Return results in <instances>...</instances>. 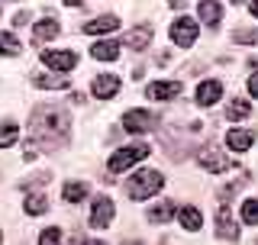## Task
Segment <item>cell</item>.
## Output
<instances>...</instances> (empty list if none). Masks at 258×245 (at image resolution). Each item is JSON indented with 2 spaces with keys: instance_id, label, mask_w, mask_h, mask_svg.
I'll use <instances>...</instances> for the list:
<instances>
[{
  "instance_id": "obj_1",
  "label": "cell",
  "mask_w": 258,
  "mask_h": 245,
  "mask_svg": "<svg viewBox=\"0 0 258 245\" xmlns=\"http://www.w3.org/2000/svg\"><path fill=\"white\" fill-rule=\"evenodd\" d=\"M68 136H71V119L64 116L61 110H39L32 116V126H29V139L39 145L42 152H52V149H61L68 145Z\"/></svg>"
},
{
  "instance_id": "obj_2",
  "label": "cell",
  "mask_w": 258,
  "mask_h": 245,
  "mask_svg": "<svg viewBox=\"0 0 258 245\" xmlns=\"http://www.w3.org/2000/svg\"><path fill=\"white\" fill-rule=\"evenodd\" d=\"M161 184H165V177H161L158 171H152V168L149 171H136V174L126 181V194H129V200H145V197H152Z\"/></svg>"
},
{
  "instance_id": "obj_3",
  "label": "cell",
  "mask_w": 258,
  "mask_h": 245,
  "mask_svg": "<svg viewBox=\"0 0 258 245\" xmlns=\"http://www.w3.org/2000/svg\"><path fill=\"white\" fill-rule=\"evenodd\" d=\"M149 145L145 142H139V145H129V149H119L116 155L110 158V165H107V171L110 174H119V171H126V168H133L136 161H142V158H149Z\"/></svg>"
},
{
  "instance_id": "obj_4",
  "label": "cell",
  "mask_w": 258,
  "mask_h": 245,
  "mask_svg": "<svg viewBox=\"0 0 258 245\" xmlns=\"http://www.w3.org/2000/svg\"><path fill=\"white\" fill-rule=\"evenodd\" d=\"M155 116H152L149 110H129L123 116V129L126 133H149V129H155Z\"/></svg>"
},
{
  "instance_id": "obj_5",
  "label": "cell",
  "mask_w": 258,
  "mask_h": 245,
  "mask_svg": "<svg viewBox=\"0 0 258 245\" xmlns=\"http://www.w3.org/2000/svg\"><path fill=\"white\" fill-rule=\"evenodd\" d=\"M171 39H174V45H181V48L194 45V39H197V23L187 20V16L174 20V23H171Z\"/></svg>"
},
{
  "instance_id": "obj_6",
  "label": "cell",
  "mask_w": 258,
  "mask_h": 245,
  "mask_svg": "<svg viewBox=\"0 0 258 245\" xmlns=\"http://www.w3.org/2000/svg\"><path fill=\"white\" fill-rule=\"evenodd\" d=\"M200 165L207 171H213V174H220V171L232 168V158H226L220 149H213V145H207V152H200Z\"/></svg>"
},
{
  "instance_id": "obj_7",
  "label": "cell",
  "mask_w": 258,
  "mask_h": 245,
  "mask_svg": "<svg viewBox=\"0 0 258 245\" xmlns=\"http://www.w3.org/2000/svg\"><path fill=\"white\" fill-rule=\"evenodd\" d=\"M216 235L226 242H236L239 239V226H236V219L229 216V210H226V203H220V213H216Z\"/></svg>"
},
{
  "instance_id": "obj_8",
  "label": "cell",
  "mask_w": 258,
  "mask_h": 245,
  "mask_svg": "<svg viewBox=\"0 0 258 245\" xmlns=\"http://www.w3.org/2000/svg\"><path fill=\"white\" fill-rule=\"evenodd\" d=\"M110 219H113V200L110 197H97L94 210H91V226L94 229H103V226H110Z\"/></svg>"
},
{
  "instance_id": "obj_9",
  "label": "cell",
  "mask_w": 258,
  "mask_h": 245,
  "mask_svg": "<svg viewBox=\"0 0 258 245\" xmlns=\"http://www.w3.org/2000/svg\"><path fill=\"white\" fill-rule=\"evenodd\" d=\"M42 62L52 71H71L78 65V55L75 52H52V48H48V52H42Z\"/></svg>"
},
{
  "instance_id": "obj_10",
  "label": "cell",
  "mask_w": 258,
  "mask_h": 245,
  "mask_svg": "<svg viewBox=\"0 0 258 245\" xmlns=\"http://www.w3.org/2000/svg\"><path fill=\"white\" fill-rule=\"evenodd\" d=\"M91 91H94V97H100V100H110V97H116V91H119V78L116 75H100V78H94Z\"/></svg>"
},
{
  "instance_id": "obj_11",
  "label": "cell",
  "mask_w": 258,
  "mask_h": 245,
  "mask_svg": "<svg viewBox=\"0 0 258 245\" xmlns=\"http://www.w3.org/2000/svg\"><path fill=\"white\" fill-rule=\"evenodd\" d=\"M252 142H255L252 129H229V133H226V145H229L232 152H248Z\"/></svg>"
},
{
  "instance_id": "obj_12",
  "label": "cell",
  "mask_w": 258,
  "mask_h": 245,
  "mask_svg": "<svg viewBox=\"0 0 258 245\" xmlns=\"http://www.w3.org/2000/svg\"><path fill=\"white\" fill-rule=\"evenodd\" d=\"M145 94H149L152 100H171V97L181 94V81H155V84H149Z\"/></svg>"
},
{
  "instance_id": "obj_13",
  "label": "cell",
  "mask_w": 258,
  "mask_h": 245,
  "mask_svg": "<svg viewBox=\"0 0 258 245\" xmlns=\"http://www.w3.org/2000/svg\"><path fill=\"white\" fill-rule=\"evenodd\" d=\"M149 42H152V26H149V23H142V26H136V29L126 32V42H123V45L136 48V52H142V48H149Z\"/></svg>"
},
{
  "instance_id": "obj_14",
  "label": "cell",
  "mask_w": 258,
  "mask_h": 245,
  "mask_svg": "<svg viewBox=\"0 0 258 245\" xmlns=\"http://www.w3.org/2000/svg\"><path fill=\"white\" fill-rule=\"evenodd\" d=\"M223 97V84L220 81H204V84L197 87V103L200 107H210V103H216Z\"/></svg>"
},
{
  "instance_id": "obj_15",
  "label": "cell",
  "mask_w": 258,
  "mask_h": 245,
  "mask_svg": "<svg viewBox=\"0 0 258 245\" xmlns=\"http://www.w3.org/2000/svg\"><path fill=\"white\" fill-rule=\"evenodd\" d=\"M32 84L36 87H55V91H64V87H71V81L64 75H45V71H36L32 75Z\"/></svg>"
},
{
  "instance_id": "obj_16",
  "label": "cell",
  "mask_w": 258,
  "mask_h": 245,
  "mask_svg": "<svg viewBox=\"0 0 258 245\" xmlns=\"http://www.w3.org/2000/svg\"><path fill=\"white\" fill-rule=\"evenodd\" d=\"M58 36V23L55 20H42V23H36V29H32V42L36 45H42L48 42V39H55Z\"/></svg>"
},
{
  "instance_id": "obj_17",
  "label": "cell",
  "mask_w": 258,
  "mask_h": 245,
  "mask_svg": "<svg viewBox=\"0 0 258 245\" xmlns=\"http://www.w3.org/2000/svg\"><path fill=\"white\" fill-rule=\"evenodd\" d=\"M116 26H119L116 16H97V20L84 23V32H87V36H97V32H113Z\"/></svg>"
},
{
  "instance_id": "obj_18",
  "label": "cell",
  "mask_w": 258,
  "mask_h": 245,
  "mask_svg": "<svg viewBox=\"0 0 258 245\" xmlns=\"http://www.w3.org/2000/svg\"><path fill=\"white\" fill-rule=\"evenodd\" d=\"M197 13H200V20H204L207 26H216V23H220V16H223V10H220V4H216V0H200Z\"/></svg>"
},
{
  "instance_id": "obj_19",
  "label": "cell",
  "mask_w": 258,
  "mask_h": 245,
  "mask_svg": "<svg viewBox=\"0 0 258 245\" xmlns=\"http://www.w3.org/2000/svg\"><path fill=\"white\" fill-rule=\"evenodd\" d=\"M177 219H181V226H184V229H190V232H197L200 226H204L197 207H181V210H177Z\"/></svg>"
},
{
  "instance_id": "obj_20",
  "label": "cell",
  "mask_w": 258,
  "mask_h": 245,
  "mask_svg": "<svg viewBox=\"0 0 258 245\" xmlns=\"http://www.w3.org/2000/svg\"><path fill=\"white\" fill-rule=\"evenodd\" d=\"M174 213H177L174 200H161L155 210H149V219H152V223H158V226H161V223H168V219H171Z\"/></svg>"
},
{
  "instance_id": "obj_21",
  "label": "cell",
  "mask_w": 258,
  "mask_h": 245,
  "mask_svg": "<svg viewBox=\"0 0 258 245\" xmlns=\"http://www.w3.org/2000/svg\"><path fill=\"white\" fill-rule=\"evenodd\" d=\"M248 113H252V103H248L245 97H236V100L229 103V110H226V116H229L232 122H239V119H245Z\"/></svg>"
},
{
  "instance_id": "obj_22",
  "label": "cell",
  "mask_w": 258,
  "mask_h": 245,
  "mask_svg": "<svg viewBox=\"0 0 258 245\" xmlns=\"http://www.w3.org/2000/svg\"><path fill=\"white\" fill-rule=\"evenodd\" d=\"M91 55H94L97 62H113V58L119 55V45H116V42H97V45L91 48Z\"/></svg>"
},
{
  "instance_id": "obj_23",
  "label": "cell",
  "mask_w": 258,
  "mask_h": 245,
  "mask_svg": "<svg viewBox=\"0 0 258 245\" xmlns=\"http://www.w3.org/2000/svg\"><path fill=\"white\" fill-rule=\"evenodd\" d=\"M61 197L68 200V203H81L87 197V184H81V181H68L64 184V191H61Z\"/></svg>"
},
{
  "instance_id": "obj_24",
  "label": "cell",
  "mask_w": 258,
  "mask_h": 245,
  "mask_svg": "<svg viewBox=\"0 0 258 245\" xmlns=\"http://www.w3.org/2000/svg\"><path fill=\"white\" fill-rule=\"evenodd\" d=\"M45 210H48L45 194H29V197H26V213L29 216H39V213H45Z\"/></svg>"
},
{
  "instance_id": "obj_25",
  "label": "cell",
  "mask_w": 258,
  "mask_h": 245,
  "mask_svg": "<svg viewBox=\"0 0 258 245\" xmlns=\"http://www.w3.org/2000/svg\"><path fill=\"white\" fill-rule=\"evenodd\" d=\"M16 136H20V126H16V122H4V126H0V149H10L16 142Z\"/></svg>"
},
{
  "instance_id": "obj_26",
  "label": "cell",
  "mask_w": 258,
  "mask_h": 245,
  "mask_svg": "<svg viewBox=\"0 0 258 245\" xmlns=\"http://www.w3.org/2000/svg\"><path fill=\"white\" fill-rule=\"evenodd\" d=\"M0 55H20V42L13 32H0Z\"/></svg>"
},
{
  "instance_id": "obj_27",
  "label": "cell",
  "mask_w": 258,
  "mask_h": 245,
  "mask_svg": "<svg viewBox=\"0 0 258 245\" xmlns=\"http://www.w3.org/2000/svg\"><path fill=\"white\" fill-rule=\"evenodd\" d=\"M242 219L248 226H258V200H245L242 203Z\"/></svg>"
},
{
  "instance_id": "obj_28",
  "label": "cell",
  "mask_w": 258,
  "mask_h": 245,
  "mask_svg": "<svg viewBox=\"0 0 258 245\" xmlns=\"http://www.w3.org/2000/svg\"><path fill=\"white\" fill-rule=\"evenodd\" d=\"M39 239H42V242H58V239H61V232H58V229H45L42 235H39Z\"/></svg>"
},
{
  "instance_id": "obj_29",
  "label": "cell",
  "mask_w": 258,
  "mask_h": 245,
  "mask_svg": "<svg viewBox=\"0 0 258 245\" xmlns=\"http://www.w3.org/2000/svg\"><path fill=\"white\" fill-rule=\"evenodd\" d=\"M255 32H236V42H255Z\"/></svg>"
},
{
  "instance_id": "obj_30",
  "label": "cell",
  "mask_w": 258,
  "mask_h": 245,
  "mask_svg": "<svg viewBox=\"0 0 258 245\" xmlns=\"http://www.w3.org/2000/svg\"><path fill=\"white\" fill-rule=\"evenodd\" d=\"M26 23H29V13H16L13 16V26H26Z\"/></svg>"
},
{
  "instance_id": "obj_31",
  "label": "cell",
  "mask_w": 258,
  "mask_h": 245,
  "mask_svg": "<svg viewBox=\"0 0 258 245\" xmlns=\"http://www.w3.org/2000/svg\"><path fill=\"white\" fill-rule=\"evenodd\" d=\"M248 91H252V97H258V75L248 78Z\"/></svg>"
},
{
  "instance_id": "obj_32",
  "label": "cell",
  "mask_w": 258,
  "mask_h": 245,
  "mask_svg": "<svg viewBox=\"0 0 258 245\" xmlns=\"http://www.w3.org/2000/svg\"><path fill=\"white\" fill-rule=\"evenodd\" d=\"M64 4H68V7H81V0H64Z\"/></svg>"
},
{
  "instance_id": "obj_33",
  "label": "cell",
  "mask_w": 258,
  "mask_h": 245,
  "mask_svg": "<svg viewBox=\"0 0 258 245\" xmlns=\"http://www.w3.org/2000/svg\"><path fill=\"white\" fill-rule=\"evenodd\" d=\"M252 16H258V0H255V4H252Z\"/></svg>"
},
{
  "instance_id": "obj_34",
  "label": "cell",
  "mask_w": 258,
  "mask_h": 245,
  "mask_svg": "<svg viewBox=\"0 0 258 245\" xmlns=\"http://www.w3.org/2000/svg\"><path fill=\"white\" fill-rule=\"evenodd\" d=\"M232 4H242V0H232Z\"/></svg>"
},
{
  "instance_id": "obj_35",
  "label": "cell",
  "mask_w": 258,
  "mask_h": 245,
  "mask_svg": "<svg viewBox=\"0 0 258 245\" xmlns=\"http://www.w3.org/2000/svg\"><path fill=\"white\" fill-rule=\"evenodd\" d=\"M171 4H181V0H171Z\"/></svg>"
},
{
  "instance_id": "obj_36",
  "label": "cell",
  "mask_w": 258,
  "mask_h": 245,
  "mask_svg": "<svg viewBox=\"0 0 258 245\" xmlns=\"http://www.w3.org/2000/svg\"><path fill=\"white\" fill-rule=\"evenodd\" d=\"M0 239H4V235H0Z\"/></svg>"
}]
</instances>
